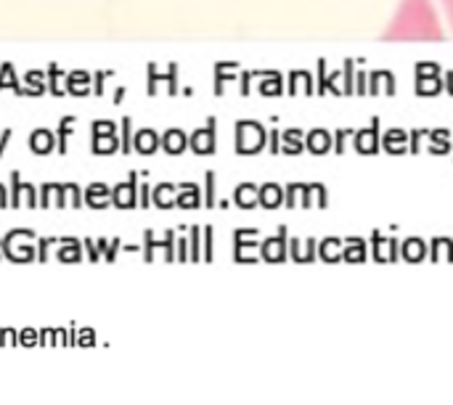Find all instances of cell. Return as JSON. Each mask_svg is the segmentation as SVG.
Returning <instances> with one entry per match:
<instances>
[{
    "label": "cell",
    "instance_id": "obj_2",
    "mask_svg": "<svg viewBox=\"0 0 453 405\" xmlns=\"http://www.w3.org/2000/svg\"><path fill=\"white\" fill-rule=\"evenodd\" d=\"M19 344L21 347H37L40 344V331H35V328H24V331L19 334Z\"/></svg>",
    "mask_w": 453,
    "mask_h": 405
},
{
    "label": "cell",
    "instance_id": "obj_6",
    "mask_svg": "<svg viewBox=\"0 0 453 405\" xmlns=\"http://www.w3.org/2000/svg\"><path fill=\"white\" fill-rule=\"evenodd\" d=\"M40 344L43 347H56V328H43L40 331Z\"/></svg>",
    "mask_w": 453,
    "mask_h": 405
},
{
    "label": "cell",
    "instance_id": "obj_7",
    "mask_svg": "<svg viewBox=\"0 0 453 405\" xmlns=\"http://www.w3.org/2000/svg\"><path fill=\"white\" fill-rule=\"evenodd\" d=\"M0 255H3V244H0Z\"/></svg>",
    "mask_w": 453,
    "mask_h": 405
},
{
    "label": "cell",
    "instance_id": "obj_4",
    "mask_svg": "<svg viewBox=\"0 0 453 405\" xmlns=\"http://www.w3.org/2000/svg\"><path fill=\"white\" fill-rule=\"evenodd\" d=\"M93 342H96V334L90 331V328H82V331L74 336V344H77V347H93Z\"/></svg>",
    "mask_w": 453,
    "mask_h": 405
},
{
    "label": "cell",
    "instance_id": "obj_3",
    "mask_svg": "<svg viewBox=\"0 0 453 405\" xmlns=\"http://www.w3.org/2000/svg\"><path fill=\"white\" fill-rule=\"evenodd\" d=\"M16 344H19V331L3 328V331H0V347H16Z\"/></svg>",
    "mask_w": 453,
    "mask_h": 405
},
{
    "label": "cell",
    "instance_id": "obj_5",
    "mask_svg": "<svg viewBox=\"0 0 453 405\" xmlns=\"http://www.w3.org/2000/svg\"><path fill=\"white\" fill-rule=\"evenodd\" d=\"M440 8H443V16H446V27L453 35V0H440Z\"/></svg>",
    "mask_w": 453,
    "mask_h": 405
},
{
    "label": "cell",
    "instance_id": "obj_1",
    "mask_svg": "<svg viewBox=\"0 0 453 405\" xmlns=\"http://www.w3.org/2000/svg\"><path fill=\"white\" fill-rule=\"evenodd\" d=\"M32 236L29 231H21V233H11L5 239V252L8 257L16 260V263H29L32 257H35V249H32Z\"/></svg>",
    "mask_w": 453,
    "mask_h": 405
}]
</instances>
